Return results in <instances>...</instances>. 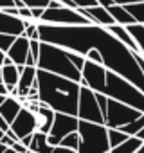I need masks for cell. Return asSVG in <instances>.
I'll list each match as a JSON object with an SVG mask.
<instances>
[{
  "mask_svg": "<svg viewBox=\"0 0 144 153\" xmlns=\"http://www.w3.org/2000/svg\"><path fill=\"white\" fill-rule=\"evenodd\" d=\"M36 74H38V67L36 65H25L20 72V81H18V97L20 101H25L27 99V94L29 90L34 87L36 83Z\"/></svg>",
  "mask_w": 144,
  "mask_h": 153,
  "instance_id": "cell-14",
  "label": "cell"
},
{
  "mask_svg": "<svg viewBox=\"0 0 144 153\" xmlns=\"http://www.w3.org/2000/svg\"><path fill=\"white\" fill-rule=\"evenodd\" d=\"M29 149H31V151H34V153H50L52 144L49 142L47 133L34 131V135H33V142H31Z\"/></svg>",
  "mask_w": 144,
  "mask_h": 153,
  "instance_id": "cell-22",
  "label": "cell"
},
{
  "mask_svg": "<svg viewBox=\"0 0 144 153\" xmlns=\"http://www.w3.org/2000/svg\"><path fill=\"white\" fill-rule=\"evenodd\" d=\"M6 97H7V96H4V94H0V105H2V103L6 101Z\"/></svg>",
  "mask_w": 144,
  "mask_h": 153,
  "instance_id": "cell-43",
  "label": "cell"
},
{
  "mask_svg": "<svg viewBox=\"0 0 144 153\" xmlns=\"http://www.w3.org/2000/svg\"><path fill=\"white\" fill-rule=\"evenodd\" d=\"M40 40L59 45L63 49L79 52L87 56L90 49H97L103 56V65L108 70H114L144 92V72L139 67L135 54L126 47L117 36H114L108 27L97 24L87 25H52L38 22Z\"/></svg>",
  "mask_w": 144,
  "mask_h": 153,
  "instance_id": "cell-1",
  "label": "cell"
},
{
  "mask_svg": "<svg viewBox=\"0 0 144 153\" xmlns=\"http://www.w3.org/2000/svg\"><path fill=\"white\" fill-rule=\"evenodd\" d=\"M36 67L49 70V72H54V74H59V76H65V78H70V79L79 81V83L83 79L81 70L68 58V51L59 47V45L49 43V42H42L40 58H38Z\"/></svg>",
  "mask_w": 144,
  "mask_h": 153,
  "instance_id": "cell-3",
  "label": "cell"
},
{
  "mask_svg": "<svg viewBox=\"0 0 144 153\" xmlns=\"http://www.w3.org/2000/svg\"><path fill=\"white\" fill-rule=\"evenodd\" d=\"M29 40H40V31H38V22H29L25 25V33H24Z\"/></svg>",
  "mask_w": 144,
  "mask_h": 153,
  "instance_id": "cell-29",
  "label": "cell"
},
{
  "mask_svg": "<svg viewBox=\"0 0 144 153\" xmlns=\"http://www.w3.org/2000/svg\"><path fill=\"white\" fill-rule=\"evenodd\" d=\"M36 83H38L40 103L50 106L54 112L78 115V103H79V90H81L79 81L38 68Z\"/></svg>",
  "mask_w": 144,
  "mask_h": 153,
  "instance_id": "cell-2",
  "label": "cell"
},
{
  "mask_svg": "<svg viewBox=\"0 0 144 153\" xmlns=\"http://www.w3.org/2000/svg\"><path fill=\"white\" fill-rule=\"evenodd\" d=\"M87 59H92V61L103 65V56H101V52H99L97 49H90V51L87 52Z\"/></svg>",
  "mask_w": 144,
  "mask_h": 153,
  "instance_id": "cell-31",
  "label": "cell"
},
{
  "mask_svg": "<svg viewBox=\"0 0 144 153\" xmlns=\"http://www.w3.org/2000/svg\"><path fill=\"white\" fill-rule=\"evenodd\" d=\"M126 9L133 15V18L137 20V24H144V2H139V4H128Z\"/></svg>",
  "mask_w": 144,
  "mask_h": 153,
  "instance_id": "cell-26",
  "label": "cell"
},
{
  "mask_svg": "<svg viewBox=\"0 0 144 153\" xmlns=\"http://www.w3.org/2000/svg\"><path fill=\"white\" fill-rule=\"evenodd\" d=\"M130 34L133 36V40L137 42L139 45V52L144 56V24H131V25H126Z\"/></svg>",
  "mask_w": 144,
  "mask_h": 153,
  "instance_id": "cell-23",
  "label": "cell"
},
{
  "mask_svg": "<svg viewBox=\"0 0 144 153\" xmlns=\"http://www.w3.org/2000/svg\"><path fill=\"white\" fill-rule=\"evenodd\" d=\"M40 22L52 24V25H87V24H92V20L88 16H85L79 9L67 7L59 0H50V4H49V7H45Z\"/></svg>",
  "mask_w": 144,
  "mask_h": 153,
  "instance_id": "cell-6",
  "label": "cell"
},
{
  "mask_svg": "<svg viewBox=\"0 0 144 153\" xmlns=\"http://www.w3.org/2000/svg\"><path fill=\"white\" fill-rule=\"evenodd\" d=\"M11 6H15V0H0V9L11 7Z\"/></svg>",
  "mask_w": 144,
  "mask_h": 153,
  "instance_id": "cell-37",
  "label": "cell"
},
{
  "mask_svg": "<svg viewBox=\"0 0 144 153\" xmlns=\"http://www.w3.org/2000/svg\"><path fill=\"white\" fill-rule=\"evenodd\" d=\"M38 130V121H36V112H33L29 106L24 105V108L20 110V114L16 115V119L11 123V128L7 131L9 137H13L15 140H20L31 133H34Z\"/></svg>",
  "mask_w": 144,
  "mask_h": 153,
  "instance_id": "cell-10",
  "label": "cell"
},
{
  "mask_svg": "<svg viewBox=\"0 0 144 153\" xmlns=\"http://www.w3.org/2000/svg\"><path fill=\"white\" fill-rule=\"evenodd\" d=\"M78 7H94V6H99L97 0H74Z\"/></svg>",
  "mask_w": 144,
  "mask_h": 153,
  "instance_id": "cell-32",
  "label": "cell"
},
{
  "mask_svg": "<svg viewBox=\"0 0 144 153\" xmlns=\"http://www.w3.org/2000/svg\"><path fill=\"white\" fill-rule=\"evenodd\" d=\"M144 112H140L126 103H121L117 99L108 97V108L105 114V126L106 128H121L124 124H130L131 121H135Z\"/></svg>",
  "mask_w": 144,
  "mask_h": 153,
  "instance_id": "cell-7",
  "label": "cell"
},
{
  "mask_svg": "<svg viewBox=\"0 0 144 153\" xmlns=\"http://www.w3.org/2000/svg\"><path fill=\"white\" fill-rule=\"evenodd\" d=\"M0 94H4V96H9V88H7L4 83H0Z\"/></svg>",
  "mask_w": 144,
  "mask_h": 153,
  "instance_id": "cell-39",
  "label": "cell"
},
{
  "mask_svg": "<svg viewBox=\"0 0 144 153\" xmlns=\"http://www.w3.org/2000/svg\"><path fill=\"white\" fill-rule=\"evenodd\" d=\"M54 115H56V112L50 106L40 103V108L36 110V121H38V130L36 131L49 133L50 128H52V123H54Z\"/></svg>",
  "mask_w": 144,
  "mask_h": 153,
  "instance_id": "cell-16",
  "label": "cell"
},
{
  "mask_svg": "<svg viewBox=\"0 0 144 153\" xmlns=\"http://www.w3.org/2000/svg\"><path fill=\"white\" fill-rule=\"evenodd\" d=\"M106 153H110V151H106Z\"/></svg>",
  "mask_w": 144,
  "mask_h": 153,
  "instance_id": "cell-49",
  "label": "cell"
},
{
  "mask_svg": "<svg viewBox=\"0 0 144 153\" xmlns=\"http://www.w3.org/2000/svg\"><path fill=\"white\" fill-rule=\"evenodd\" d=\"M0 142H2V144H6L7 148H13V144H15L16 140H15L13 137H9L7 133H4V135H2V139H0Z\"/></svg>",
  "mask_w": 144,
  "mask_h": 153,
  "instance_id": "cell-33",
  "label": "cell"
},
{
  "mask_svg": "<svg viewBox=\"0 0 144 153\" xmlns=\"http://www.w3.org/2000/svg\"><path fill=\"white\" fill-rule=\"evenodd\" d=\"M25 25H27V20H24L20 16L7 15L6 11L0 9V33H7V34L20 36V34L25 33Z\"/></svg>",
  "mask_w": 144,
  "mask_h": 153,
  "instance_id": "cell-13",
  "label": "cell"
},
{
  "mask_svg": "<svg viewBox=\"0 0 144 153\" xmlns=\"http://www.w3.org/2000/svg\"><path fill=\"white\" fill-rule=\"evenodd\" d=\"M59 144H61V146H67V148H72V149H78V148H79V131L68 133L67 137L61 139Z\"/></svg>",
  "mask_w": 144,
  "mask_h": 153,
  "instance_id": "cell-27",
  "label": "cell"
},
{
  "mask_svg": "<svg viewBox=\"0 0 144 153\" xmlns=\"http://www.w3.org/2000/svg\"><path fill=\"white\" fill-rule=\"evenodd\" d=\"M79 148L78 153H106L110 151L108 128L101 123H90L79 119Z\"/></svg>",
  "mask_w": 144,
  "mask_h": 153,
  "instance_id": "cell-5",
  "label": "cell"
},
{
  "mask_svg": "<svg viewBox=\"0 0 144 153\" xmlns=\"http://www.w3.org/2000/svg\"><path fill=\"white\" fill-rule=\"evenodd\" d=\"M4 58H6V52H2V51H0V65L4 63Z\"/></svg>",
  "mask_w": 144,
  "mask_h": 153,
  "instance_id": "cell-41",
  "label": "cell"
},
{
  "mask_svg": "<svg viewBox=\"0 0 144 153\" xmlns=\"http://www.w3.org/2000/svg\"><path fill=\"white\" fill-rule=\"evenodd\" d=\"M106 70L108 68L105 65L96 63L92 59H87L85 67L81 70V74H83L81 85H87L94 92H103V87H105V81H106Z\"/></svg>",
  "mask_w": 144,
  "mask_h": 153,
  "instance_id": "cell-11",
  "label": "cell"
},
{
  "mask_svg": "<svg viewBox=\"0 0 144 153\" xmlns=\"http://www.w3.org/2000/svg\"><path fill=\"white\" fill-rule=\"evenodd\" d=\"M79 128V117L78 115H70V114H63V112H56L54 115V123L50 131L47 133V139L52 146H58L61 142L63 137H67L72 131H78Z\"/></svg>",
  "mask_w": 144,
  "mask_h": 153,
  "instance_id": "cell-9",
  "label": "cell"
},
{
  "mask_svg": "<svg viewBox=\"0 0 144 153\" xmlns=\"http://www.w3.org/2000/svg\"><path fill=\"white\" fill-rule=\"evenodd\" d=\"M97 2H99V6H103V7H108V6L114 4V0H97Z\"/></svg>",
  "mask_w": 144,
  "mask_h": 153,
  "instance_id": "cell-38",
  "label": "cell"
},
{
  "mask_svg": "<svg viewBox=\"0 0 144 153\" xmlns=\"http://www.w3.org/2000/svg\"><path fill=\"white\" fill-rule=\"evenodd\" d=\"M25 153H34V151H31V149H27V151H25Z\"/></svg>",
  "mask_w": 144,
  "mask_h": 153,
  "instance_id": "cell-48",
  "label": "cell"
},
{
  "mask_svg": "<svg viewBox=\"0 0 144 153\" xmlns=\"http://www.w3.org/2000/svg\"><path fill=\"white\" fill-rule=\"evenodd\" d=\"M137 153H144V144H142V148H140V149H139Z\"/></svg>",
  "mask_w": 144,
  "mask_h": 153,
  "instance_id": "cell-46",
  "label": "cell"
},
{
  "mask_svg": "<svg viewBox=\"0 0 144 153\" xmlns=\"http://www.w3.org/2000/svg\"><path fill=\"white\" fill-rule=\"evenodd\" d=\"M78 117L83 121H90V123H101L105 124V115L99 108L96 92L92 88H88L87 85H81L79 90V103H78Z\"/></svg>",
  "mask_w": 144,
  "mask_h": 153,
  "instance_id": "cell-8",
  "label": "cell"
},
{
  "mask_svg": "<svg viewBox=\"0 0 144 153\" xmlns=\"http://www.w3.org/2000/svg\"><path fill=\"white\" fill-rule=\"evenodd\" d=\"M24 108V103L20 101V97H15V96H7L6 97V101L0 105V114H2L4 117H6V121L11 124L15 119H16V115L20 114V110Z\"/></svg>",
  "mask_w": 144,
  "mask_h": 153,
  "instance_id": "cell-17",
  "label": "cell"
},
{
  "mask_svg": "<svg viewBox=\"0 0 144 153\" xmlns=\"http://www.w3.org/2000/svg\"><path fill=\"white\" fill-rule=\"evenodd\" d=\"M130 135L124 133L121 128H108V142H110V148H115L119 146L121 142H124Z\"/></svg>",
  "mask_w": 144,
  "mask_h": 153,
  "instance_id": "cell-24",
  "label": "cell"
},
{
  "mask_svg": "<svg viewBox=\"0 0 144 153\" xmlns=\"http://www.w3.org/2000/svg\"><path fill=\"white\" fill-rule=\"evenodd\" d=\"M16 40L15 34H7V33H0V51L2 52H7L13 45V42Z\"/></svg>",
  "mask_w": 144,
  "mask_h": 153,
  "instance_id": "cell-28",
  "label": "cell"
},
{
  "mask_svg": "<svg viewBox=\"0 0 144 153\" xmlns=\"http://www.w3.org/2000/svg\"><path fill=\"white\" fill-rule=\"evenodd\" d=\"M9 128H11V124L6 121V117H4L2 114H0V130H2L4 133H7V131H9Z\"/></svg>",
  "mask_w": 144,
  "mask_h": 153,
  "instance_id": "cell-35",
  "label": "cell"
},
{
  "mask_svg": "<svg viewBox=\"0 0 144 153\" xmlns=\"http://www.w3.org/2000/svg\"><path fill=\"white\" fill-rule=\"evenodd\" d=\"M115 4H122V6H128V4H139V2H144V0H114Z\"/></svg>",
  "mask_w": 144,
  "mask_h": 153,
  "instance_id": "cell-36",
  "label": "cell"
},
{
  "mask_svg": "<svg viewBox=\"0 0 144 153\" xmlns=\"http://www.w3.org/2000/svg\"><path fill=\"white\" fill-rule=\"evenodd\" d=\"M85 16H88L92 20V24H97V25H103V27H108L112 24H115L114 16L110 15L108 7H103V6H94V7H78Z\"/></svg>",
  "mask_w": 144,
  "mask_h": 153,
  "instance_id": "cell-15",
  "label": "cell"
},
{
  "mask_svg": "<svg viewBox=\"0 0 144 153\" xmlns=\"http://www.w3.org/2000/svg\"><path fill=\"white\" fill-rule=\"evenodd\" d=\"M142 144H144L142 139H139L137 135H130L124 142H121L119 146L112 148L110 153H137L142 148Z\"/></svg>",
  "mask_w": 144,
  "mask_h": 153,
  "instance_id": "cell-21",
  "label": "cell"
},
{
  "mask_svg": "<svg viewBox=\"0 0 144 153\" xmlns=\"http://www.w3.org/2000/svg\"><path fill=\"white\" fill-rule=\"evenodd\" d=\"M22 68H24V67H18V65H15V63H11V65H2V78H4V85L9 88V94L18 87Z\"/></svg>",
  "mask_w": 144,
  "mask_h": 153,
  "instance_id": "cell-18",
  "label": "cell"
},
{
  "mask_svg": "<svg viewBox=\"0 0 144 153\" xmlns=\"http://www.w3.org/2000/svg\"><path fill=\"white\" fill-rule=\"evenodd\" d=\"M2 153H20V151H16V149H13V148H6Z\"/></svg>",
  "mask_w": 144,
  "mask_h": 153,
  "instance_id": "cell-40",
  "label": "cell"
},
{
  "mask_svg": "<svg viewBox=\"0 0 144 153\" xmlns=\"http://www.w3.org/2000/svg\"><path fill=\"white\" fill-rule=\"evenodd\" d=\"M137 137H139V139H142V140H144V128H142V130H140V131H139V133H137Z\"/></svg>",
  "mask_w": 144,
  "mask_h": 153,
  "instance_id": "cell-42",
  "label": "cell"
},
{
  "mask_svg": "<svg viewBox=\"0 0 144 153\" xmlns=\"http://www.w3.org/2000/svg\"><path fill=\"white\" fill-rule=\"evenodd\" d=\"M31 11H33V18H34L36 22H40V18H42L45 7H31Z\"/></svg>",
  "mask_w": 144,
  "mask_h": 153,
  "instance_id": "cell-34",
  "label": "cell"
},
{
  "mask_svg": "<svg viewBox=\"0 0 144 153\" xmlns=\"http://www.w3.org/2000/svg\"><path fill=\"white\" fill-rule=\"evenodd\" d=\"M108 11H110V15L114 16V20H115V24H121V25H131V24H137V20L133 18V15L126 9V6H122V4H112V6H108Z\"/></svg>",
  "mask_w": 144,
  "mask_h": 153,
  "instance_id": "cell-20",
  "label": "cell"
},
{
  "mask_svg": "<svg viewBox=\"0 0 144 153\" xmlns=\"http://www.w3.org/2000/svg\"><path fill=\"white\" fill-rule=\"evenodd\" d=\"M108 31L114 34V36H117L126 47H130L133 52H139V45H137V42L133 40V36L130 34V31H128V27L126 25H121V24H112V25H108Z\"/></svg>",
  "mask_w": 144,
  "mask_h": 153,
  "instance_id": "cell-19",
  "label": "cell"
},
{
  "mask_svg": "<svg viewBox=\"0 0 144 153\" xmlns=\"http://www.w3.org/2000/svg\"><path fill=\"white\" fill-rule=\"evenodd\" d=\"M0 83H4V78H2V65H0Z\"/></svg>",
  "mask_w": 144,
  "mask_h": 153,
  "instance_id": "cell-45",
  "label": "cell"
},
{
  "mask_svg": "<svg viewBox=\"0 0 144 153\" xmlns=\"http://www.w3.org/2000/svg\"><path fill=\"white\" fill-rule=\"evenodd\" d=\"M29 52H31V40H29L25 34H20V36H16V40L13 42L11 49H9L6 54L13 59L15 65L25 67L27 58H29Z\"/></svg>",
  "mask_w": 144,
  "mask_h": 153,
  "instance_id": "cell-12",
  "label": "cell"
},
{
  "mask_svg": "<svg viewBox=\"0 0 144 153\" xmlns=\"http://www.w3.org/2000/svg\"><path fill=\"white\" fill-rule=\"evenodd\" d=\"M2 135H4V131H2V130H0V139H2Z\"/></svg>",
  "mask_w": 144,
  "mask_h": 153,
  "instance_id": "cell-47",
  "label": "cell"
},
{
  "mask_svg": "<svg viewBox=\"0 0 144 153\" xmlns=\"http://www.w3.org/2000/svg\"><path fill=\"white\" fill-rule=\"evenodd\" d=\"M103 94L144 112V92L137 85H133L130 79H126L124 76L114 70H106V81L103 87Z\"/></svg>",
  "mask_w": 144,
  "mask_h": 153,
  "instance_id": "cell-4",
  "label": "cell"
},
{
  "mask_svg": "<svg viewBox=\"0 0 144 153\" xmlns=\"http://www.w3.org/2000/svg\"><path fill=\"white\" fill-rule=\"evenodd\" d=\"M6 148H7V146H6V144H2V142H0V153H2V151H4V149H6Z\"/></svg>",
  "mask_w": 144,
  "mask_h": 153,
  "instance_id": "cell-44",
  "label": "cell"
},
{
  "mask_svg": "<svg viewBox=\"0 0 144 153\" xmlns=\"http://www.w3.org/2000/svg\"><path fill=\"white\" fill-rule=\"evenodd\" d=\"M142 128H144V114H142L140 117H137L135 121H131L130 124L121 126V130H122L124 133H128V135H137Z\"/></svg>",
  "mask_w": 144,
  "mask_h": 153,
  "instance_id": "cell-25",
  "label": "cell"
},
{
  "mask_svg": "<svg viewBox=\"0 0 144 153\" xmlns=\"http://www.w3.org/2000/svg\"><path fill=\"white\" fill-rule=\"evenodd\" d=\"M27 7H49L50 0H22Z\"/></svg>",
  "mask_w": 144,
  "mask_h": 153,
  "instance_id": "cell-30",
  "label": "cell"
}]
</instances>
